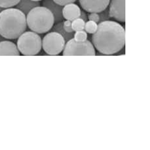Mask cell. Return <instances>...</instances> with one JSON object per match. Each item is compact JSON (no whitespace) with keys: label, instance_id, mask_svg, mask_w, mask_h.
Here are the masks:
<instances>
[{"label":"cell","instance_id":"obj_17","mask_svg":"<svg viewBox=\"0 0 150 150\" xmlns=\"http://www.w3.org/2000/svg\"><path fill=\"white\" fill-rule=\"evenodd\" d=\"M20 0H0V7L3 8H10L13 7L18 4Z\"/></svg>","mask_w":150,"mask_h":150},{"label":"cell","instance_id":"obj_24","mask_svg":"<svg viewBox=\"0 0 150 150\" xmlns=\"http://www.w3.org/2000/svg\"><path fill=\"white\" fill-rule=\"evenodd\" d=\"M3 10H4V8H3V7H0V13H1V12Z\"/></svg>","mask_w":150,"mask_h":150},{"label":"cell","instance_id":"obj_7","mask_svg":"<svg viewBox=\"0 0 150 150\" xmlns=\"http://www.w3.org/2000/svg\"><path fill=\"white\" fill-rule=\"evenodd\" d=\"M108 13L110 18L118 22L125 21V0H111L109 4Z\"/></svg>","mask_w":150,"mask_h":150},{"label":"cell","instance_id":"obj_5","mask_svg":"<svg viewBox=\"0 0 150 150\" xmlns=\"http://www.w3.org/2000/svg\"><path fill=\"white\" fill-rule=\"evenodd\" d=\"M64 56H94L95 48L88 40L76 41L71 39L65 43L63 50Z\"/></svg>","mask_w":150,"mask_h":150},{"label":"cell","instance_id":"obj_6","mask_svg":"<svg viewBox=\"0 0 150 150\" xmlns=\"http://www.w3.org/2000/svg\"><path fill=\"white\" fill-rule=\"evenodd\" d=\"M65 43L62 35L52 31L43 38L42 49L47 54L57 55L63 51Z\"/></svg>","mask_w":150,"mask_h":150},{"label":"cell","instance_id":"obj_3","mask_svg":"<svg viewBox=\"0 0 150 150\" xmlns=\"http://www.w3.org/2000/svg\"><path fill=\"white\" fill-rule=\"evenodd\" d=\"M27 26L36 33H45L50 31L54 24L53 14L46 7H34L26 15Z\"/></svg>","mask_w":150,"mask_h":150},{"label":"cell","instance_id":"obj_12","mask_svg":"<svg viewBox=\"0 0 150 150\" xmlns=\"http://www.w3.org/2000/svg\"><path fill=\"white\" fill-rule=\"evenodd\" d=\"M39 6H41L40 1H35L32 0H20L16 5V8L26 15L30 10Z\"/></svg>","mask_w":150,"mask_h":150},{"label":"cell","instance_id":"obj_21","mask_svg":"<svg viewBox=\"0 0 150 150\" xmlns=\"http://www.w3.org/2000/svg\"><path fill=\"white\" fill-rule=\"evenodd\" d=\"M55 1L57 4H59L61 6H65L68 4H70V3H74L75 1H76V0H53Z\"/></svg>","mask_w":150,"mask_h":150},{"label":"cell","instance_id":"obj_11","mask_svg":"<svg viewBox=\"0 0 150 150\" xmlns=\"http://www.w3.org/2000/svg\"><path fill=\"white\" fill-rule=\"evenodd\" d=\"M20 54L17 45L13 41L6 39L0 42V56H19Z\"/></svg>","mask_w":150,"mask_h":150},{"label":"cell","instance_id":"obj_22","mask_svg":"<svg viewBox=\"0 0 150 150\" xmlns=\"http://www.w3.org/2000/svg\"><path fill=\"white\" fill-rule=\"evenodd\" d=\"M79 18H81V19L83 20L85 22L88 21V15H87L85 11H83V10H81V14Z\"/></svg>","mask_w":150,"mask_h":150},{"label":"cell","instance_id":"obj_15","mask_svg":"<svg viewBox=\"0 0 150 150\" xmlns=\"http://www.w3.org/2000/svg\"><path fill=\"white\" fill-rule=\"evenodd\" d=\"M98 24L92 21H86L85 23V27H84V30L86 33H90V34H93L96 32V29H97Z\"/></svg>","mask_w":150,"mask_h":150},{"label":"cell","instance_id":"obj_13","mask_svg":"<svg viewBox=\"0 0 150 150\" xmlns=\"http://www.w3.org/2000/svg\"><path fill=\"white\" fill-rule=\"evenodd\" d=\"M51 30H52V31L57 32V33L62 35V37L64 38L65 41H68V40H70V39H73V35H74L73 33H68V32L64 29L63 24H62V22L57 23L55 25H53Z\"/></svg>","mask_w":150,"mask_h":150},{"label":"cell","instance_id":"obj_14","mask_svg":"<svg viewBox=\"0 0 150 150\" xmlns=\"http://www.w3.org/2000/svg\"><path fill=\"white\" fill-rule=\"evenodd\" d=\"M86 22L81 18H76L74 21H72V28L73 31H79V30H84Z\"/></svg>","mask_w":150,"mask_h":150},{"label":"cell","instance_id":"obj_20","mask_svg":"<svg viewBox=\"0 0 150 150\" xmlns=\"http://www.w3.org/2000/svg\"><path fill=\"white\" fill-rule=\"evenodd\" d=\"M63 24V28L65 30H66L68 33H73V28H72V22L70 21H68L66 20L65 21H64L62 23Z\"/></svg>","mask_w":150,"mask_h":150},{"label":"cell","instance_id":"obj_2","mask_svg":"<svg viewBox=\"0 0 150 150\" xmlns=\"http://www.w3.org/2000/svg\"><path fill=\"white\" fill-rule=\"evenodd\" d=\"M26 28V15L18 9L10 7L0 13V35L6 39H18Z\"/></svg>","mask_w":150,"mask_h":150},{"label":"cell","instance_id":"obj_25","mask_svg":"<svg viewBox=\"0 0 150 150\" xmlns=\"http://www.w3.org/2000/svg\"><path fill=\"white\" fill-rule=\"evenodd\" d=\"M32 1H42V0H32Z\"/></svg>","mask_w":150,"mask_h":150},{"label":"cell","instance_id":"obj_4","mask_svg":"<svg viewBox=\"0 0 150 150\" xmlns=\"http://www.w3.org/2000/svg\"><path fill=\"white\" fill-rule=\"evenodd\" d=\"M17 47L20 53L26 56H33L40 52L42 41L39 33L33 31H25L18 38Z\"/></svg>","mask_w":150,"mask_h":150},{"label":"cell","instance_id":"obj_18","mask_svg":"<svg viewBox=\"0 0 150 150\" xmlns=\"http://www.w3.org/2000/svg\"><path fill=\"white\" fill-rule=\"evenodd\" d=\"M99 18H100V21L99 22H102V21H109L110 20V16H109V13H108V9H105L104 11L101 12V13H99Z\"/></svg>","mask_w":150,"mask_h":150},{"label":"cell","instance_id":"obj_8","mask_svg":"<svg viewBox=\"0 0 150 150\" xmlns=\"http://www.w3.org/2000/svg\"><path fill=\"white\" fill-rule=\"evenodd\" d=\"M83 10L88 13H99L109 6L110 0H79Z\"/></svg>","mask_w":150,"mask_h":150},{"label":"cell","instance_id":"obj_19","mask_svg":"<svg viewBox=\"0 0 150 150\" xmlns=\"http://www.w3.org/2000/svg\"><path fill=\"white\" fill-rule=\"evenodd\" d=\"M88 21H92L96 23H99V21H100L99 13H89L88 15Z\"/></svg>","mask_w":150,"mask_h":150},{"label":"cell","instance_id":"obj_10","mask_svg":"<svg viewBox=\"0 0 150 150\" xmlns=\"http://www.w3.org/2000/svg\"><path fill=\"white\" fill-rule=\"evenodd\" d=\"M81 9L77 4L74 3H70L62 7V17L65 20L73 21L76 18L80 17Z\"/></svg>","mask_w":150,"mask_h":150},{"label":"cell","instance_id":"obj_1","mask_svg":"<svg viewBox=\"0 0 150 150\" xmlns=\"http://www.w3.org/2000/svg\"><path fill=\"white\" fill-rule=\"evenodd\" d=\"M91 41L94 48L102 54H116L125 47V29L115 21H102L98 25L95 33H93Z\"/></svg>","mask_w":150,"mask_h":150},{"label":"cell","instance_id":"obj_23","mask_svg":"<svg viewBox=\"0 0 150 150\" xmlns=\"http://www.w3.org/2000/svg\"><path fill=\"white\" fill-rule=\"evenodd\" d=\"M4 40H6L5 38H4L2 36H1V35H0V42L2 41H4Z\"/></svg>","mask_w":150,"mask_h":150},{"label":"cell","instance_id":"obj_16","mask_svg":"<svg viewBox=\"0 0 150 150\" xmlns=\"http://www.w3.org/2000/svg\"><path fill=\"white\" fill-rule=\"evenodd\" d=\"M73 39L76 41H84L88 39V35L84 30H79L75 32L73 35Z\"/></svg>","mask_w":150,"mask_h":150},{"label":"cell","instance_id":"obj_9","mask_svg":"<svg viewBox=\"0 0 150 150\" xmlns=\"http://www.w3.org/2000/svg\"><path fill=\"white\" fill-rule=\"evenodd\" d=\"M42 1L41 6L50 10V12L53 14L55 23L62 22L64 19L62 17V7H63L57 4L53 0H42Z\"/></svg>","mask_w":150,"mask_h":150}]
</instances>
